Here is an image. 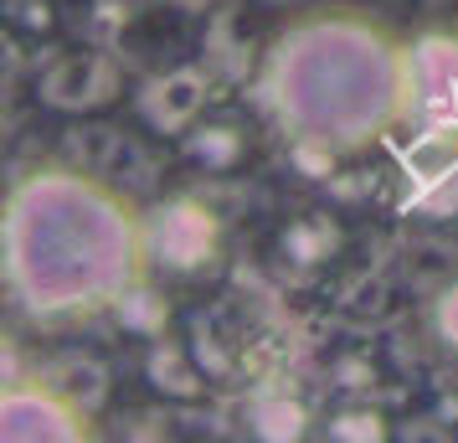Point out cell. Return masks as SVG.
<instances>
[{"instance_id":"obj_1","label":"cell","mask_w":458,"mask_h":443,"mask_svg":"<svg viewBox=\"0 0 458 443\" xmlns=\"http://www.w3.org/2000/svg\"><path fill=\"white\" fill-rule=\"evenodd\" d=\"M145 258L124 196L83 170H42L5 207V278L37 315L114 304Z\"/></svg>"},{"instance_id":"obj_2","label":"cell","mask_w":458,"mask_h":443,"mask_svg":"<svg viewBox=\"0 0 458 443\" xmlns=\"http://www.w3.org/2000/svg\"><path fill=\"white\" fill-rule=\"evenodd\" d=\"M273 114L325 149H360L402 114L407 63L360 16H314L273 47Z\"/></svg>"},{"instance_id":"obj_3","label":"cell","mask_w":458,"mask_h":443,"mask_svg":"<svg viewBox=\"0 0 458 443\" xmlns=\"http://www.w3.org/2000/svg\"><path fill=\"white\" fill-rule=\"evenodd\" d=\"M63 155L67 166H78L83 175L114 186L119 196H160L165 186V160L160 149L149 145L140 129H119V124H98V119H78L63 134Z\"/></svg>"},{"instance_id":"obj_4","label":"cell","mask_w":458,"mask_h":443,"mask_svg":"<svg viewBox=\"0 0 458 443\" xmlns=\"http://www.w3.org/2000/svg\"><path fill=\"white\" fill-rule=\"evenodd\" d=\"M37 98L67 119L104 114L124 98V67L98 47H67L37 72Z\"/></svg>"},{"instance_id":"obj_5","label":"cell","mask_w":458,"mask_h":443,"mask_svg":"<svg viewBox=\"0 0 458 443\" xmlns=\"http://www.w3.org/2000/svg\"><path fill=\"white\" fill-rule=\"evenodd\" d=\"M216 248H222V227H216V217H211L201 201H191V196L165 201L145 227V258H155L170 274H196V268H207L211 258H216Z\"/></svg>"},{"instance_id":"obj_6","label":"cell","mask_w":458,"mask_h":443,"mask_svg":"<svg viewBox=\"0 0 458 443\" xmlns=\"http://www.w3.org/2000/svg\"><path fill=\"white\" fill-rule=\"evenodd\" d=\"M140 124L149 134H186L196 119H201V108H207V78H201V67H170L160 78H149L140 88Z\"/></svg>"},{"instance_id":"obj_7","label":"cell","mask_w":458,"mask_h":443,"mask_svg":"<svg viewBox=\"0 0 458 443\" xmlns=\"http://www.w3.org/2000/svg\"><path fill=\"white\" fill-rule=\"evenodd\" d=\"M5 439H83L88 428H78V407L63 387H5Z\"/></svg>"},{"instance_id":"obj_8","label":"cell","mask_w":458,"mask_h":443,"mask_svg":"<svg viewBox=\"0 0 458 443\" xmlns=\"http://www.w3.org/2000/svg\"><path fill=\"white\" fill-rule=\"evenodd\" d=\"M412 67H417V88H422L428 104L458 98V42L454 37H428V42L417 47Z\"/></svg>"},{"instance_id":"obj_9","label":"cell","mask_w":458,"mask_h":443,"mask_svg":"<svg viewBox=\"0 0 458 443\" xmlns=\"http://www.w3.org/2000/svg\"><path fill=\"white\" fill-rule=\"evenodd\" d=\"M252 428L263 433V439H299L304 433V407L289 397H263L252 407Z\"/></svg>"},{"instance_id":"obj_10","label":"cell","mask_w":458,"mask_h":443,"mask_svg":"<svg viewBox=\"0 0 458 443\" xmlns=\"http://www.w3.org/2000/svg\"><path fill=\"white\" fill-rule=\"evenodd\" d=\"M433 336L458 351V284H448V289L433 299Z\"/></svg>"},{"instance_id":"obj_11","label":"cell","mask_w":458,"mask_h":443,"mask_svg":"<svg viewBox=\"0 0 458 443\" xmlns=\"http://www.w3.org/2000/svg\"><path fill=\"white\" fill-rule=\"evenodd\" d=\"M330 439H386V418H376V413H345V418H335Z\"/></svg>"},{"instance_id":"obj_12","label":"cell","mask_w":458,"mask_h":443,"mask_svg":"<svg viewBox=\"0 0 458 443\" xmlns=\"http://www.w3.org/2000/svg\"><path fill=\"white\" fill-rule=\"evenodd\" d=\"M263 5H304V0H263Z\"/></svg>"}]
</instances>
